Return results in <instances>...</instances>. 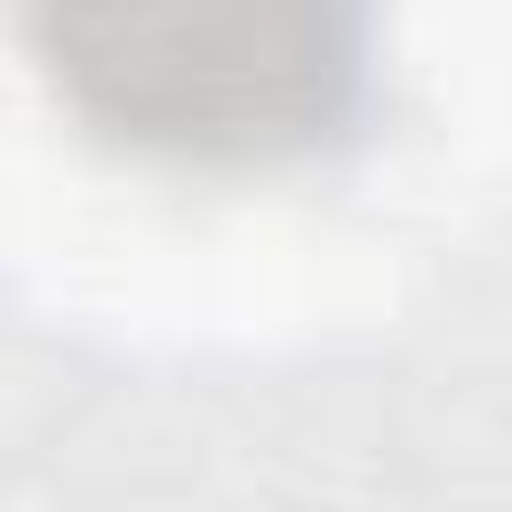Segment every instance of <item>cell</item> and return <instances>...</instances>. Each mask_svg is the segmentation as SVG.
I'll return each instance as SVG.
<instances>
[{
  "label": "cell",
  "mask_w": 512,
  "mask_h": 512,
  "mask_svg": "<svg viewBox=\"0 0 512 512\" xmlns=\"http://www.w3.org/2000/svg\"><path fill=\"white\" fill-rule=\"evenodd\" d=\"M40 56L80 120L184 160H272L360 104V24L248 0L48 8Z\"/></svg>",
  "instance_id": "obj_1"
}]
</instances>
